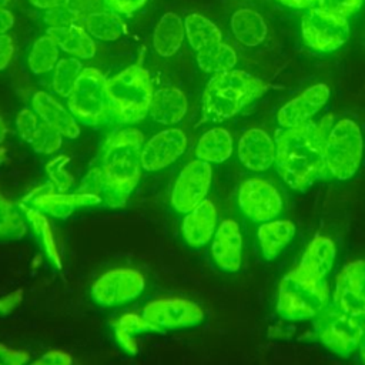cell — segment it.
<instances>
[{
    "label": "cell",
    "instance_id": "1",
    "mask_svg": "<svg viewBox=\"0 0 365 365\" xmlns=\"http://www.w3.org/2000/svg\"><path fill=\"white\" fill-rule=\"evenodd\" d=\"M143 144V133L133 127L111 134L103 147L100 164L88 171L81 191L96 194L108 208L125 205L141 177Z\"/></svg>",
    "mask_w": 365,
    "mask_h": 365
},
{
    "label": "cell",
    "instance_id": "2",
    "mask_svg": "<svg viewBox=\"0 0 365 365\" xmlns=\"http://www.w3.org/2000/svg\"><path fill=\"white\" fill-rule=\"evenodd\" d=\"M332 115L319 123L284 128L275 138V167L284 184L297 192H304L317 181L328 177L325 167V140Z\"/></svg>",
    "mask_w": 365,
    "mask_h": 365
},
{
    "label": "cell",
    "instance_id": "3",
    "mask_svg": "<svg viewBox=\"0 0 365 365\" xmlns=\"http://www.w3.org/2000/svg\"><path fill=\"white\" fill-rule=\"evenodd\" d=\"M269 88H272L269 83L244 70L232 68L214 74L202 91V115L208 121H225Z\"/></svg>",
    "mask_w": 365,
    "mask_h": 365
},
{
    "label": "cell",
    "instance_id": "4",
    "mask_svg": "<svg viewBox=\"0 0 365 365\" xmlns=\"http://www.w3.org/2000/svg\"><path fill=\"white\" fill-rule=\"evenodd\" d=\"M329 304L327 279L317 278L301 268L285 274L278 287L277 312L287 321L314 319Z\"/></svg>",
    "mask_w": 365,
    "mask_h": 365
},
{
    "label": "cell",
    "instance_id": "5",
    "mask_svg": "<svg viewBox=\"0 0 365 365\" xmlns=\"http://www.w3.org/2000/svg\"><path fill=\"white\" fill-rule=\"evenodd\" d=\"M110 113L124 124L141 121L150 110L154 87L148 70L130 66L106 81Z\"/></svg>",
    "mask_w": 365,
    "mask_h": 365
},
{
    "label": "cell",
    "instance_id": "6",
    "mask_svg": "<svg viewBox=\"0 0 365 365\" xmlns=\"http://www.w3.org/2000/svg\"><path fill=\"white\" fill-rule=\"evenodd\" d=\"M324 155L328 177L338 181L351 180L364 160V137L359 125L351 118L335 123L327 134Z\"/></svg>",
    "mask_w": 365,
    "mask_h": 365
},
{
    "label": "cell",
    "instance_id": "7",
    "mask_svg": "<svg viewBox=\"0 0 365 365\" xmlns=\"http://www.w3.org/2000/svg\"><path fill=\"white\" fill-rule=\"evenodd\" d=\"M106 77L94 67H84L67 97L70 113L84 124H101L110 113Z\"/></svg>",
    "mask_w": 365,
    "mask_h": 365
},
{
    "label": "cell",
    "instance_id": "8",
    "mask_svg": "<svg viewBox=\"0 0 365 365\" xmlns=\"http://www.w3.org/2000/svg\"><path fill=\"white\" fill-rule=\"evenodd\" d=\"M364 325L361 321L328 304L315 318L314 331L319 342L338 356L349 358L358 348Z\"/></svg>",
    "mask_w": 365,
    "mask_h": 365
},
{
    "label": "cell",
    "instance_id": "9",
    "mask_svg": "<svg viewBox=\"0 0 365 365\" xmlns=\"http://www.w3.org/2000/svg\"><path fill=\"white\" fill-rule=\"evenodd\" d=\"M301 33L304 43L309 48L329 53L345 44L349 37V24L342 16L312 7L302 17Z\"/></svg>",
    "mask_w": 365,
    "mask_h": 365
},
{
    "label": "cell",
    "instance_id": "10",
    "mask_svg": "<svg viewBox=\"0 0 365 365\" xmlns=\"http://www.w3.org/2000/svg\"><path fill=\"white\" fill-rule=\"evenodd\" d=\"M237 202L248 220L259 224L275 220L284 208L278 188L271 181L259 177L247 178L240 184Z\"/></svg>",
    "mask_w": 365,
    "mask_h": 365
},
{
    "label": "cell",
    "instance_id": "11",
    "mask_svg": "<svg viewBox=\"0 0 365 365\" xmlns=\"http://www.w3.org/2000/svg\"><path fill=\"white\" fill-rule=\"evenodd\" d=\"M211 182L212 168L208 163L198 158L187 163L173 184L171 207L178 214H187L207 200Z\"/></svg>",
    "mask_w": 365,
    "mask_h": 365
},
{
    "label": "cell",
    "instance_id": "12",
    "mask_svg": "<svg viewBox=\"0 0 365 365\" xmlns=\"http://www.w3.org/2000/svg\"><path fill=\"white\" fill-rule=\"evenodd\" d=\"M157 332L198 327L205 319L204 309L185 298H158L150 301L141 314Z\"/></svg>",
    "mask_w": 365,
    "mask_h": 365
},
{
    "label": "cell",
    "instance_id": "13",
    "mask_svg": "<svg viewBox=\"0 0 365 365\" xmlns=\"http://www.w3.org/2000/svg\"><path fill=\"white\" fill-rule=\"evenodd\" d=\"M145 288L144 275L134 268L104 272L91 287L93 299L101 307H118L138 298Z\"/></svg>",
    "mask_w": 365,
    "mask_h": 365
},
{
    "label": "cell",
    "instance_id": "14",
    "mask_svg": "<svg viewBox=\"0 0 365 365\" xmlns=\"http://www.w3.org/2000/svg\"><path fill=\"white\" fill-rule=\"evenodd\" d=\"M332 304L352 318L365 322V258L351 261L339 271Z\"/></svg>",
    "mask_w": 365,
    "mask_h": 365
},
{
    "label": "cell",
    "instance_id": "15",
    "mask_svg": "<svg viewBox=\"0 0 365 365\" xmlns=\"http://www.w3.org/2000/svg\"><path fill=\"white\" fill-rule=\"evenodd\" d=\"M188 137L181 128H165L154 134L141 148V167L148 173L164 170L174 164L187 150Z\"/></svg>",
    "mask_w": 365,
    "mask_h": 365
},
{
    "label": "cell",
    "instance_id": "16",
    "mask_svg": "<svg viewBox=\"0 0 365 365\" xmlns=\"http://www.w3.org/2000/svg\"><path fill=\"white\" fill-rule=\"evenodd\" d=\"M211 259L224 272H238L242 267V234L234 220H224L210 245Z\"/></svg>",
    "mask_w": 365,
    "mask_h": 365
},
{
    "label": "cell",
    "instance_id": "17",
    "mask_svg": "<svg viewBox=\"0 0 365 365\" xmlns=\"http://www.w3.org/2000/svg\"><path fill=\"white\" fill-rule=\"evenodd\" d=\"M329 88L324 83L314 84L285 103L277 113V121L282 128H292L308 123L328 101Z\"/></svg>",
    "mask_w": 365,
    "mask_h": 365
},
{
    "label": "cell",
    "instance_id": "18",
    "mask_svg": "<svg viewBox=\"0 0 365 365\" xmlns=\"http://www.w3.org/2000/svg\"><path fill=\"white\" fill-rule=\"evenodd\" d=\"M240 163L252 173H264L275 164V143L262 128H248L237 145Z\"/></svg>",
    "mask_w": 365,
    "mask_h": 365
},
{
    "label": "cell",
    "instance_id": "19",
    "mask_svg": "<svg viewBox=\"0 0 365 365\" xmlns=\"http://www.w3.org/2000/svg\"><path fill=\"white\" fill-rule=\"evenodd\" d=\"M218 214L215 205L210 200H204L200 205L184 214L181 222V234L184 241L192 248H202L211 242L217 230Z\"/></svg>",
    "mask_w": 365,
    "mask_h": 365
},
{
    "label": "cell",
    "instance_id": "20",
    "mask_svg": "<svg viewBox=\"0 0 365 365\" xmlns=\"http://www.w3.org/2000/svg\"><path fill=\"white\" fill-rule=\"evenodd\" d=\"M30 205L37 208L46 215H51L58 220L68 218L77 208L91 207L101 204V200L91 192H46L34 195L33 200H29Z\"/></svg>",
    "mask_w": 365,
    "mask_h": 365
},
{
    "label": "cell",
    "instance_id": "21",
    "mask_svg": "<svg viewBox=\"0 0 365 365\" xmlns=\"http://www.w3.org/2000/svg\"><path fill=\"white\" fill-rule=\"evenodd\" d=\"M31 107L47 125L54 128L63 137L74 140L80 135V124L76 117L48 93H34L31 98Z\"/></svg>",
    "mask_w": 365,
    "mask_h": 365
},
{
    "label": "cell",
    "instance_id": "22",
    "mask_svg": "<svg viewBox=\"0 0 365 365\" xmlns=\"http://www.w3.org/2000/svg\"><path fill=\"white\" fill-rule=\"evenodd\" d=\"M188 103L185 94L174 86H164L154 90L148 115L158 124L174 125L187 114Z\"/></svg>",
    "mask_w": 365,
    "mask_h": 365
},
{
    "label": "cell",
    "instance_id": "23",
    "mask_svg": "<svg viewBox=\"0 0 365 365\" xmlns=\"http://www.w3.org/2000/svg\"><path fill=\"white\" fill-rule=\"evenodd\" d=\"M295 237V224L291 220H271L259 224L257 241L267 261L278 258Z\"/></svg>",
    "mask_w": 365,
    "mask_h": 365
},
{
    "label": "cell",
    "instance_id": "24",
    "mask_svg": "<svg viewBox=\"0 0 365 365\" xmlns=\"http://www.w3.org/2000/svg\"><path fill=\"white\" fill-rule=\"evenodd\" d=\"M336 258V247L334 241L324 235H317L305 248L298 268L317 277L327 279L332 271Z\"/></svg>",
    "mask_w": 365,
    "mask_h": 365
},
{
    "label": "cell",
    "instance_id": "25",
    "mask_svg": "<svg viewBox=\"0 0 365 365\" xmlns=\"http://www.w3.org/2000/svg\"><path fill=\"white\" fill-rule=\"evenodd\" d=\"M46 34H48L56 41L60 50L73 57L87 60L96 56V43L81 24H73L67 27H48Z\"/></svg>",
    "mask_w": 365,
    "mask_h": 365
},
{
    "label": "cell",
    "instance_id": "26",
    "mask_svg": "<svg viewBox=\"0 0 365 365\" xmlns=\"http://www.w3.org/2000/svg\"><path fill=\"white\" fill-rule=\"evenodd\" d=\"M231 31L242 46L257 47L265 40L268 27L258 11L250 7H241L231 16Z\"/></svg>",
    "mask_w": 365,
    "mask_h": 365
},
{
    "label": "cell",
    "instance_id": "27",
    "mask_svg": "<svg viewBox=\"0 0 365 365\" xmlns=\"http://www.w3.org/2000/svg\"><path fill=\"white\" fill-rule=\"evenodd\" d=\"M184 38V21L178 14L168 11L161 16L154 29L153 47L161 57H171L181 48Z\"/></svg>",
    "mask_w": 365,
    "mask_h": 365
},
{
    "label": "cell",
    "instance_id": "28",
    "mask_svg": "<svg viewBox=\"0 0 365 365\" xmlns=\"http://www.w3.org/2000/svg\"><path fill=\"white\" fill-rule=\"evenodd\" d=\"M234 151L232 135L227 128L214 127L205 131L195 145V155L208 164H221L227 161Z\"/></svg>",
    "mask_w": 365,
    "mask_h": 365
},
{
    "label": "cell",
    "instance_id": "29",
    "mask_svg": "<svg viewBox=\"0 0 365 365\" xmlns=\"http://www.w3.org/2000/svg\"><path fill=\"white\" fill-rule=\"evenodd\" d=\"M21 211L27 220L29 227L33 230L40 247L43 248V252L47 258V261L56 268H61V261H60V254L54 242V237L50 228V224L46 218V214L38 211L37 208L31 205H21Z\"/></svg>",
    "mask_w": 365,
    "mask_h": 365
},
{
    "label": "cell",
    "instance_id": "30",
    "mask_svg": "<svg viewBox=\"0 0 365 365\" xmlns=\"http://www.w3.org/2000/svg\"><path fill=\"white\" fill-rule=\"evenodd\" d=\"M81 26L93 38L101 41L118 40L125 31L123 20L114 11H107L103 9L86 14Z\"/></svg>",
    "mask_w": 365,
    "mask_h": 365
},
{
    "label": "cell",
    "instance_id": "31",
    "mask_svg": "<svg viewBox=\"0 0 365 365\" xmlns=\"http://www.w3.org/2000/svg\"><path fill=\"white\" fill-rule=\"evenodd\" d=\"M237 53L235 50L222 43H214L197 51V64L204 73L218 74L228 70H232L237 66Z\"/></svg>",
    "mask_w": 365,
    "mask_h": 365
},
{
    "label": "cell",
    "instance_id": "32",
    "mask_svg": "<svg viewBox=\"0 0 365 365\" xmlns=\"http://www.w3.org/2000/svg\"><path fill=\"white\" fill-rule=\"evenodd\" d=\"M185 37L192 50L200 51L201 48L221 41V30L205 16L198 13H190L184 19Z\"/></svg>",
    "mask_w": 365,
    "mask_h": 365
},
{
    "label": "cell",
    "instance_id": "33",
    "mask_svg": "<svg viewBox=\"0 0 365 365\" xmlns=\"http://www.w3.org/2000/svg\"><path fill=\"white\" fill-rule=\"evenodd\" d=\"M58 53V46L48 34L38 37L33 43L27 57V66L30 71L36 76H41L51 71L60 60Z\"/></svg>",
    "mask_w": 365,
    "mask_h": 365
},
{
    "label": "cell",
    "instance_id": "34",
    "mask_svg": "<svg viewBox=\"0 0 365 365\" xmlns=\"http://www.w3.org/2000/svg\"><path fill=\"white\" fill-rule=\"evenodd\" d=\"M27 232L29 224L23 211L0 194V240H20Z\"/></svg>",
    "mask_w": 365,
    "mask_h": 365
},
{
    "label": "cell",
    "instance_id": "35",
    "mask_svg": "<svg viewBox=\"0 0 365 365\" xmlns=\"http://www.w3.org/2000/svg\"><path fill=\"white\" fill-rule=\"evenodd\" d=\"M83 68L84 67L77 57L60 58L53 68V90L61 97H68Z\"/></svg>",
    "mask_w": 365,
    "mask_h": 365
},
{
    "label": "cell",
    "instance_id": "36",
    "mask_svg": "<svg viewBox=\"0 0 365 365\" xmlns=\"http://www.w3.org/2000/svg\"><path fill=\"white\" fill-rule=\"evenodd\" d=\"M24 141L36 153L41 155H51L60 150L63 143V135L41 120L37 124V127L24 138Z\"/></svg>",
    "mask_w": 365,
    "mask_h": 365
},
{
    "label": "cell",
    "instance_id": "37",
    "mask_svg": "<svg viewBox=\"0 0 365 365\" xmlns=\"http://www.w3.org/2000/svg\"><path fill=\"white\" fill-rule=\"evenodd\" d=\"M67 163H70L67 155H57L46 164V173L57 192H67L73 187V177L66 170Z\"/></svg>",
    "mask_w": 365,
    "mask_h": 365
},
{
    "label": "cell",
    "instance_id": "38",
    "mask_svg": "<svg viewBox=\"0 0 365 365\" xmlns=\"http://www.w3.org/2000/svg\"><path fill=\"white\" fill-rule=\"evenodd\" d=\"M43 20L50 27H67L73 24H83L84 14H81L70 4H67L51 10H46V13L43 14Z\"/></svg>",
    "mask_w": 365,
    "mask_h": 365
},
{
    "label": "cell",
    "instance_id": "39",
    "mask_svg": "<svg viewBox=\"0 0 365 365\" xmlns=\"http://www.w3.org/2000/svg\"><path fill=\"white\" fill-rule=\"evenodd\" d=\"M114 331L134 336L143 332H157V329L143 317L137 314H125L114 324Z\"/></svg>",
    "mask_w": 365,
    "mask_h": 365
},
{
    "label": "cell",
    "instance_id": "40",
    "mask_svg": "<svg viewBox=\"0 0 365 365\" xmlns=\"http://www.w3.org/2000/svg\"><path fill=\"white\" fill-rule=\"evenodd\" d=\"M362 1L364 0H317V7L346 19L359 10Z\"/></svg>",
    "mask_w": 365,
    "mask_h": 365
},
{
    "label": "cell",
    "instance_id": "41",
    "mask_svg": "<svg viewBox=\"0 0 365 365\" xmlns=\"http://www.w3.org/2000/svg\"><path fill=\"white\" fill-rule=\"evenodd\" d=\"M29 362L30 354L27 351L0 344V365H27Z\"/></svg>",
    "mask_w": 365,
    "mask_h": 365
},
{
    "label": "cell",
    "instance_id": "42",
    "mask_svg": "<svg viewBox=\"0 0 365 365\" xmlns=\"http://www.w3.org/2000/svg\"><path fill=\"white\" fill-rule=\"evenodd\" d=\"M27 365H73V358L61 349H51Z\"/></svg>",
    "mask_w": 365,
    "mask_h": 365
},
{
    "label": "cell",
    "instance_id": "43",
    "mask_svg": "<svg viewBox=\"0 0 365 365\" xmlns=\"http://www.w3.org/2000/svg\"><path fill=\"white\" fill-rule=\"evenodd\" d=\"M24 294L21 289H16L0 298V315H10L23 302Z\"/></svg>",
    "mask_w": 365,
    "mask_h": 365
},
{
    "label": "cell",
    "instance_id": "44",
    "mask_svg": "<svg viewBox=\"0 0 365 365\" xmlns=\"http://www.w3.org/2000/svg\"><path fill=\"white\" fill-rule=\"evenodd\" d=\"M14 54V41L7 33L0 34V71L4 70Z\"/></svg>",
    "mask_w": 365,
    "mask_h": 365
},
{
    "label": "cell",
    "instance_id": "45",
    "mask_svg": "<svg viewBox=\"0 0 365 365\" xmlns=\"http://www.w3.org/2000/svg\"><path fill=\"white\" fill-rule=\"evenodd\" d=\"M114 11L123 14H131L138 10L147 0H104Z\"/></svg>",
    "mask_w": 365,
    "mask_h": 365
},
{
    "label": "cell",
    "instance_id": "46",
    "mask_svg": "<svg viewBox=\"0 0 365 365\" xmlns=\"http://www.w3.org/2000/svg\"><path fill=\"white\" fill-rule=\"evenodd\" d=\"M70 6L86 16L88 13L101 10L103 0H70Z\"/></svg>",
    "mask_w": 365,
    "mask_h": 365
},
{
    "label": "cell",
    "instance_id": "47",
    "mask_svg": "<svg viewBox=\"0 0 365 365\" xmlns=\"http://www.w3.org/2000/svg\"><path fill=\"white\" fill-rule=\"evenodd\" d=\"M14 24V16L6 7H0V34L7 33Z\"/></svg>",
    "mask_w": 365,
    "mask_h": 365
},
{
    "label": "cell",
    "instance_id": "48",
    "mask_svg": "<svg viewBox=\"0 0 365 365\" xmlns=\"http://www.w3.org/2000/svg\"><path fill=\"white\" fill-rule=\"evenodd\" d=\"M31 6L41 9V10H51L56 7L70 4V0H29Z\"/></svg>",
    "mask_w": 365,
    "mask_h": 365
},
{
    "label": "cell",
    "instance_id": "49",
    "mask_svg": "<svg viewBox=\"0 0 365 365\" xmlns=\"http://www.w3.org/2000/svg\"><path fill=\"white\" fill-rule=\"evenodd\" d=\"M278 1L281 4L292 7V9H308L314 3H317V0H278Z\"/></svg>",
    "mask_w": 365,
    "mask_h": 365
},
{
    "label": "cell",
    "instance_id": "50",
    "mask_svg": "<svg viewBox=\"0 0 365 365\" xmlns=\"http://www.w3.org/2000/svg\"><path fill=\"white\" fill-rule=\"evenodd\" d=\"M358 352H359V358L362 361V364L365 365V327L362 329V334H361V338H359V342H358Z\"/></svg>",
    "mask_w": 365,
    "mask_h": 365
},
{
    "label": "cell",
    "instance_id": "51",
    "mask_svg": "<svg viewBox=\"0 0 365 365\" xmlns=\"http://www.w3.org/2000/svg\"><path fill=\"white\" fill-rule=\"evenodd\" d=\"M6 134H7V125H6L4 120L0 117V144L4 141Z\"/></svg>",
    "mask_w": 365,
    "mask_h": 365
},
{
    "label": "cell",
    "instance_id": "52",
    "mask_svg": "<svg viewBox=\"0 0 365 365\" xmlns=\"http://www.w3.org/2000/svg\"><path fill=\"white\" fill-rule=\"evenodd\" d=\"M10 3V0H0V7H6Z\"/></svg>",
    "mask_w": 365,
    "mask_h": 365
}]
</instances>
